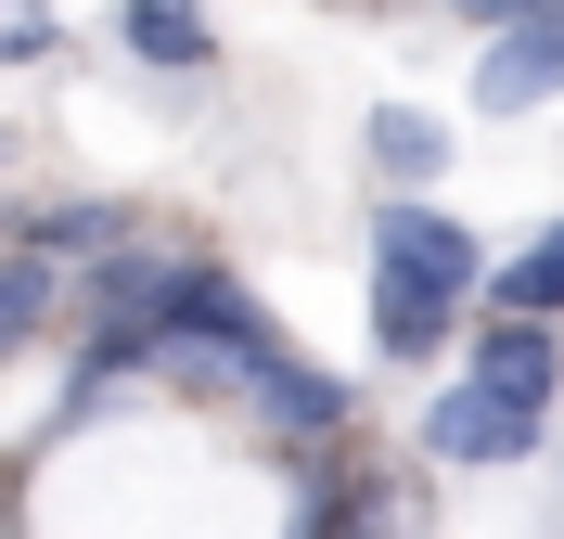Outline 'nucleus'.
<instances>
[{
    "label": "nucleus",
    "mask_w": 564,
    "mask_h": 539,
    "mask_svg": "<svg viewBox=\"0 0 564 539\" xmlns=\"http://www.w3.org/2000/svg\"><path fill=\"white\" fill-rule=\"evenodd\" d=\"M52 52V13H0V65H39Z\"/></svg>",
    "instance_id": "9d476101"
},
{
    "label": "nucleus",
    "mask_w": 564,
    "mask_h": 539,
    "mask_svg": "<svg viewBox=\"0 0 564 539\" xmlns=\"http://www.w3.org/2000/svg\"><path fill=\"white\" fill-rule=\"evenodd\" d=\"M372 283H411V295H475V231L436 206H372Z\"/></svg>",
    "instance_id": "f257e3e1"
},
{
    "label": "nucleus",
    "mask_w": 564,
    "mask_h": 539,
    "mask_svg": "<svg viewBox=\"0 0 564 539\" xmlns=\"http://www.w3.org/2000/svg\"><path fill=\"white\" fill-rule=\"evenodd\" d=\"M359 154H372V168H386L398 193H411V180H436V168H449V129H436V116H411V104H372Z\"/></svg>",
    "instance_id": "423d86ee"
},
{
    "label": "nucleus",
    "mask_w": 564,
    "mask_h": 539,
    "mask_svg": "<svg viewBox=\"0 0 564 539\" xmlns=\"http://www.w3.org/2000/svg\"><path fill=\"white\" fill-rule=\"evenodd\" d=\"M527 450H539V411H513V398H488V386H449L423 411V463L488 475V463H527Z\"/></svg>",
    "instance_id": "20e7f679"
},
{
    "label": "nucleus",
    "mask_w": 564,
    "mask_h": 539,
    "mask_svg": "<svg viewBox=\"0 0 564 539\" xmlns=\"http://www.w3.org/2000/svg\"><path fill=\"white\" fill-rule=\"evenodd\" d=\"M65 309V283H52V257L39 245H0V347H26L39 322Z\"/></svg>",
    "instance_id": "6e6552de"
},
{
    "label": "nucleus",
    "mask_w": 564,
    "mask_h": 539,
    "mask_svg": "<svg viewBox=\"0 0 564 539\" xmlns=\"http://www.w3.org/2000/svg\"><path fill=\"white\" fill-rule=\"evenodd\" d=\"M449 13H475V26H527L539 0H449Z\"/></svg>",
    "instance_id": "9b49d317"
},
{
    "label": "nucleus",
    "mask_w": 564,
    "mask_h": 539,
    "mask_svg": "<svg viewBox=\"0 0 564 539\" xmlns=\"http://www.w3.org/2000/svg\"><path fill=\"white\" fill-rule=\"evenodd\" d=\"M116 39H129L141 65H167V77H206L218 65V26L193 13V0H116Z\"/></svg>",
    "instance_id": "39448f33"
},
{
    "label": "nucleus",
    "mask_w": 564,
    "mask_h": 539,
    "mask_svg": "<svg viewBox=\"0 0 564 539\" xmlns=\"http://www.w3.org/2000/svg\"><path fill=\"white\" fill-rule=\"evenodd\" d=\"M564 90V0H539L527 26H500L475 52V116H539Z\"/></svg>",
    "instance_id": "7ed1b4c3"
},
{
    "label": "nucleus",
    "mask_w": 564,
    "mask_h": 539,
    "mask_svg": "<svg viewBox=\"0 0 564 539\" xmlns=\"http://www.w3.org/2000/svg\"><path fill=\"white\" fill-rule=\"evenodd\" d=\"M0 13H39V0H0Z\"/></svg>",
    "instance_id": "f8f14e48"
},
{
    "label": "nucleus",
    "mask_w": 564,
    "mask_h": 539,
    "mask_svg": "<svg viewBox=\"0 0 564 539\" xmlns=\"http://www.w3.org/2000/svg\"><path fill=\"white\" fill-rule=\"evenodd\" d=\"M500 309H527V322H564V218L539 231L513 270H500Z\"/></svg>",
    "instance_id": "1a4fd4ad"
},
{
    "label": "nucleus",
    "mask_w": 564,
    "mask_h": 539,
    "mask_svg": "<svg viewBox=\"0 0 564 539\" xmlns=\"http://www.w3.org/2000/svg\"><path fill=\"white\" fill-rule=\"evenodd\" d=\"M449 322H462L449 295H411V283H372V347H386V359H436V347H449Z\"/></svg>",
    "instance_id": "0eeeda50"
},
{
    "label": "nucleus",
    "mask_w": 564,
    "mask_h": 539,
    "mask_svg": "<svg viewBox=\"0 0 564 539\" xmlns=\"http://www.w3.org/2000/svg\"><path fill=\"white\" fill-rule=\"evenodd\" d=\"M462 386H488V398H513V411H539V424H552V398H564V347H552V322L488 309V322H475V359H462Z\"/></svg>",
    "instance_id": "f03ea898"
}]
</instances>
